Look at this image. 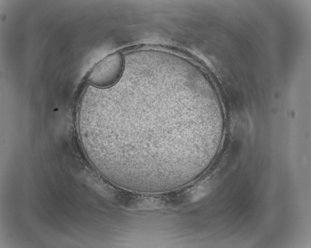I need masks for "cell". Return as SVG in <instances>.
Returning a JSON list of instances; mask_svg holds the SVG:
<instances>
[{
  "mask_svg": "<svg viewBox=\"0 0 311 248\" xmlns=\"http://www.w3.org/2000/svg\"><path fill=\"white\" fill-rule=\"evenodd\" d=\"M135 85V105L123 112L109 108L94 120L96 134L125 171L147 176L178 172L198 156L221 128L220 120L195 84L156 77Z\"/></svg>",
  "mask_w": 311,
  "mask_h": 248,
  "instance_id": "6da1fadb",
  "label": "cell"
},
{
  "mask_svg": "<svg viewBox=\"0 0 311 248\" xmlns=\"http://www.w3.org/2000/svg\"><path fill=\"white\" fill-rule=\"evenodd\" d=\"M124 62L119 53L111 54L97 63L89 73L87 80L97 88L105 89L114 86L121 78Z\"/></svg>",
  "mask_w": 311,
  "mask_h": 248,
  "instance_id": "7a4b0ae2",
  "label": "cell"
}]
</instances>
